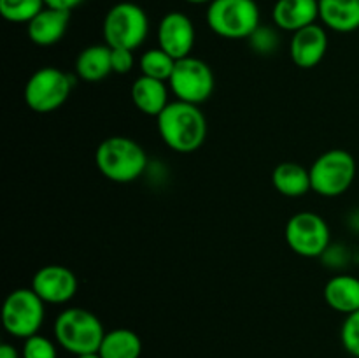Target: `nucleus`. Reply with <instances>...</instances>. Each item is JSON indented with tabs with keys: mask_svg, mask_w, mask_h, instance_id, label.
Listing matches in <instances>:
<instances>
[{
	"mask_svg": "<svg viewBox=\"0 0 359 358\" xmlns=\"http://www.w3.org/2000/svg\"><path fill=\"white\" fill-rule=\"evenodd\" d=\"M76 358H102L100 354H98V351L97 353H88V354H79V357H76Z\"/></svg>",
	"mask_w": 359,
	"mask_h": 358,
	"instance_id": "c756f323",
	"label": "nucleus"
},
{
	"mask_svg": "<svg viewBox=\"0 0 359 358\" xmlns=\"http://www.w3.org/2000/svg\"><path fill=\"white\" fill-rule=\"evenodd\" d=\"M84 0H44V4L48 7H55V9H62V11H72L76 7H79Z\"/></svg>",
	"mask_w": 359,
	"mask_h": 358,
	"instance_id": "cd10ccee",
	"label": "nucleus"
},
{
	"mask_svg": "<svg viewBox=\"0 0 359 358\" xmlns=\"http://www.w3.org/2000/svg\"><path fill=\"white\" fill-rule=\"evenodd\" d=\"M325 300L333 311L351 314L359 311V277L351 274H337L326 283Z\"/></svg>",
	"mask_w": 359,
	"mask_h": 358,
	"instance_id": "a211bd4d",
	"label": "nucleus"
},
{
	"mask_svg": "<svg viewBox=\"0 0 359 358\" xmlns=\"http://www.w3.org/2000/svg\"><path fill=\"white\" fill-rule=\"evenodd\" d=\"M21 358H58V351L51 339L41 336V333H35L23 340Z\"/></svg>",
	"mask_w": 359,
	"mask_h": 358,
	"instance_id": "b1692460",
	"label": "nucleus"
},
{
	"mask_svg": "<svg viewBox=\"0 0 359 358\" xmlns=\"http://www.w3.org/2000/svg\"><path fill=\"white\" fill-rule=\"evenodd\" d=\"M319 20L326 28L339 34H351L359 28V0H319Z\"/></svg>",
	"mask_w": 359,
	"mask_h": 358,
	"instance_id": "f3484780",
	"label": "nucleus"
},
{
	"mask_svg": "<svg viewBox=\"0 0 359 358\" xmlns=\"http://www.w3.org/2000/svg\"><path fill=\"white\" fill-rule=\"evenodd\" d=\"M248 41L252 51H256L258 55H273L280 44L279 34H277L273 28L262 27V25L256 28L255 34H252Z\"/></svg>",
	"mask_w": 359,
	"mask_h": 358,
	"instance_id": "393cba45",
	"label": "nucleus"
},
{
	"mask_svg": "<svg viewBox=\"0 0 359 358\" xmlns=\"http://www.w3.org/2000/svg\"><path fill=\"white\" fill-rule=\"evenodd\" d=\"M272 185L280 195L300 199L312 192L311 171L297 161H283L273 168Z\"/></svg>",
	"mask_w": 359,
	"mask_h": 358,
	"instance_id": "6ab92c4d",
	"label": "nucleus"
},
{
	"mask_svg": "<svg viewBox=\"0 0 359 358\" xmlns=\"http://www.w3.org/2000/svg\"><path fill=\"white\" fill-rule=\"evenodd\" d=\"M32 290L46 302V304L60 305L72 300L77 293V277L69 267L49 263L41 267L32 277Z\"/></svg>",
	"mask_w": 359,
	"mask_h": 358,
	"instance_id": "9b49d317",
	"label": "nucleus"
},
{
	"mask_svg": "<svg viewBox=\"0 0 359 358\" xmlns=\"http://www.w3.org/2000/svg\"><path fill=\"white\" fill-rule=\"evenodd\" d=\"M177 60L172 58L168 53H165L161 48H153L147 49L142 56H140V72L142 76L154 77V79L160 81H168L170 79L172 72H174V67Z\"/></svg>",
	"mask_w": 359,
	"mask_h": 358,
	"instance_id": "4be33fe9",
	"label": "nucleus"
},
{
	"mask_svg": "<svg viewBox=\"0 0 359 358\" xmlns=\"http://www.w3.org/2000/svg\"><path fill=\"white\" fill-rule=\"evenodd\" d=\"M53 333L60 347L79 357L100 350L105 330L98 316L88 309L67 307L56 316Z\"/></svg>",
	"mask_w": 359,
	"mask_h": 358,
	"instance_id": "7ed1b4c3",
	"label": "nucleus"
},
{
	"mask_svg": "<svg viewBox=\"0 0 359 358\" xmlns=\"http://www.w3.org/2000/svg\"><path fill=\"white\" fill-rule=\"evenodd\" d=\"M161 140L175 153H195L207 137V119L202 109L188 102L174 100L156 118Z\"/></svg>",
	"mask_w": 359,
	"mask_h": 358,
	"instance_id": "f257e3e1",
	"label": "nucleus"
},
{
	"mask_svg": "<svg viewBox=\"0 0 359 358\" xmlns=\"http://www.w3.org/2000/svg\"><path fill=\"white\" fill-rule=\"evenodd\" d=\"M111 51L107 44H93L77 55L76 74L86 83H100L112 72Z\"/></svg>",
	"mask_w": 359,
	"mask_h": 358,
	"instance_id": "aec40b11",
	"label": "nucleus"
},
{
	"mask_svg": "<svg viewBox=\"0 0 359 358\" xmlns=\"http://www.w3.org/2000/svg\"><path fill=\"white\" fill-rule=\"evenodd\" d=\"M102 32L109 48L135 51L149 35V18L137 4L119 2L105 14Z\"/></svg>",
	"mask_w": 359,
	"mask_h": 358,
	"instance_id": "39448f33",
	"label": "nucleus"
},
{
	"mask_svg": "<svg viewBox=\"0 0 359 358\" xmlns=\"http://www.w3.org/2000/svg\"><path fill=\"white\" fill-rule=\"evenodd\" d=\"M46 302L32 288H16L7 295L2 307V325L9 336L28 339L41 330Z\"/></svg>",
	"mask_w": 359,
	"mask_h": 358,
	"instance_id": "6e6552de",
	"label": "nucleus"
},
{
	"mask_svg": "<svg viewBox=\"0 0 359 358\" xmlns=\"http://www.w3.org/2000/svg\"><path fill=\"white\" fill-rule=\"evenodd\" d=\"M74 77L56 67H42L28 77L23 97L28 107L39 114H49L69 100Z\"/></svg>",
	"mask_w": 359,
	"mask_h": 358,
	"instance_id": "0eeeda50",
	"label": "nucleus"
},
{
	"mask_svg": "<svg viewBox=\"0 0 359 358\" xmlns=\"http://www.w3.org/2000/svg\"><path fill=\"white\" fill-rule=\"evenodd\" d=\"M328 51L326 28L314 23L294 32L290 41V56L300 69H314L323 62Z\"/></svg>",
	"mask_w": 359,
	"mask_h": 358,
	"instance_id": "ddd939ff",
	"label": "nucleus"
},
{
	"mask_svg": "<svg viewBox=\"0 0 359 358\" xmlns=\"http://www.w3.org/2000/svg\"><path fill=\"white\" fill-rule=\"evenodd\" d=\"M272 20L279 30L294 34L319 20V0H277Z\"/></svg>",
	"mask_w": 359,
	"mask_h": 358,
	"instance_id": "4468645a",
	"label": "nucleus"
},
{
	"mask_svg": "<svg viewBox=\"0 0 359 358\" xmlns=\"http://www.w3.org/2000/svg\"><path fill=\"white\" fill-rule=\"evenodd\" d=\"M214 72L209 63L195 56H186L175 62L174 72L168 79V88L175 100L200 105L214 93Z\"/></svg>",
	"mask_w": 359,
	"mask_h": 358,
	"instance_id": "9d476101",
	"label": "nucleus"
},
{
	"mask_svg": "<svg viewBox=\"0 0 359 358\" xmlns=\"http://www.w3.org/2000/svg\"><path fill=\"white\" fill-rule=\"evenodd\" d=\"M70 23L69 11L55 9V7L46 6L30 23L27 25L28 37L34 44L48 48V46L56 44L63 39L67 28Z\"/></svg>",
	"mask_w": 359,
	"mask_h": 358,
	"instance_id": "2eb2a0df",
	"label": "nucleus"
},
{
	"mask_svg": "<svg viewBox=\"0 0 359 358\" xmlns=\"http://www.w3.org/2000/svg\"><path fill=\"white\" fill-rule=\"evenodd\" d=\"M195 41V25L184 13L172 11L161 18L158 25V48L168 53L172 58L181 60L191 56Z\"/></svg>",
	"mask_w": 359,
	"mask_h": 358,
	"instance_id": "f8f14e48",
	"label": "nucleus"
},
{
	"mask_svg": "<svg viewBox=\"0 0 359 358\" xmlns=\"http://www.w3.org/2000/svg\"><path fill=\"white\" fill-rule=\"evenodd\" d=\"M284 235L291 251L304 258L323 256L328 251L332 241V232L325 218L311 211L293 214L287 220Z\"/></svg>",
	"mask_w": 359,
	"mask_h": 358,
	"instance_id": "1a4fd4ad",
	"label": "nucleus"
},
{
	"mask_svg": "<svg viewBox=\"0 0 359 358\" xmlns=\"http://www.w3.org/2000/svg\"><path fill=\"white\" fill-rule=\"evenodd\" d=\"M340 340L351 357L359 358V311L346 316L340 329Z\"/></svg>",
	"mask_w": 359,
	"mask_h": 358,
	"instance_id": "a878e982",
	"label": "nucleus"
},
{
	"mask_svg": "<svg viewBox=\"0 0 359 358\" xmlns=\"http://www.w3.org/2000/svg\"><path fill=\"white\" fill-rule=\"evenodd\" d=\"M98 354L102 358H140L142 340L133 330L114 329L105 332Z\"/></svg>",
	"mask_w": 359,
	"mask_h": 358,
	"instance_id": "412c9836",
	"label": "nucleus"
},
{
	"mask_svg": "<svg viewBox=\"0 0 359 358\" xmlns=\"http://www.w3.org/2000/svg\"><path fill=\"white\" fill-rule=\"evenodd\" d=\"M312 192L326 199L344 195L353 186L358 165L353 154L346 150H328L311 165Z\"/></svg>",
	"mask_w": 359,
	"mask_h": 358,
	"instance_id": "20e7f679",
	"label": "nucleus"
},
{
	"mask_svg": "<svg viewBox=\"0 0 359 358\" xmlns=\"http://www.w3.org/2000/svg\"><path fill=\"white\" fill-rule=\"evenodd\" d=\"M207 25L223 39H249L259 27V7L255 0H212L207 7Z\"/></svg>",
	"mask_w": 359,
	"mask_h": 358,
	"instance_id": "423d86ee",
	"label": "nucleus"
},
{
	"mask_svg": "<svg viewBox=\"0 0 359 358\" xmlns=\"http://www.w3.org/2000/svg\"><path fill=\"white\" fill-rule=\"evenodd\" d=\"M95 165L112 183H132L147 171V154L132 137L112 135L102 140L95 151Z\"/></svg>",
	"mask_w": 359,
	"mask_h": 358,
	"instance_id": "f03ea898",
	"label": "nucleus"
},
{
	"mask_svg": "<svg viewBox=\"0 0 359 358\" xmlns=\"http://www.w3.org/2000/svg\"><path fill=\"white\" fill-rule=\"evenodd\" d=\"M0 358H21V351H18L13 344L4 343L0 346Z\"/></svg>",
	"mask_w": 359,
	"mask_h": 358,
	"instance_id": "c85d7f7f",
	"label": "nucleus"
},
{
	"mask_svg": "<svg viewBox=\"0 0 359 358\" xmlns=\"http://www.w3.org/2000/svg\"><path fill=\"white\" fill-rule=\"evenodd\" d=\"M168 90L167 81L154 79V77H147L140 74L132 84V102L142 114L146 116H158L163 112V109L170 104L168 100Z\"/></svg>",
	"mask_w": 359,
	"mask_h": 358,
	"instance_id": "dca6fc26",
	"label": "nucleus"
},
{
	"mask_svg": "<svg viewBox=\"0 0 359 358\" xmlns=\"http://www.w3.org/2000/svg\"><path fill=\"white\" fill-rule=\"evenodd\" d=\"M111 63H112V72L116 74H128L135 67V56L133 51L130 49L121 48H111Z\"/></svg>",
	"mask_w": 359,
	"mask_h": 358,
	"instance_id": "bb28decb",
	"label": "nucleus"
},
{
	"mask_svg": "<svg viewBox=\"0 0 359 358\" xmlns=\"http://www.w3.org/2000/svg\"><path fill=\"white\" fill-rule=\"evenodd\" d=\"M184 2H188V4H210L212 0H184Z\"/></svg>",
	"mask_w": 359,
	"mask_h": 358,
	"instance_id": "7c9ffc66",
	"label": "nucleus"
},
{
	"mask_svg": "<svg viewBox=\"0 0 359 358\" xmlns=\"http://www.w3.org/2000/svg\"><path fill=\"white\" fill-rule=\"evenodd\" d=\"M44 7V0H0V14L9 23L28 25Z\"/></svg>",
	"mask_w": 359,
	"mask_h": 358,
	"instance_id": "5701e85b",
	"label": "nucleus"
}]
</instances>
